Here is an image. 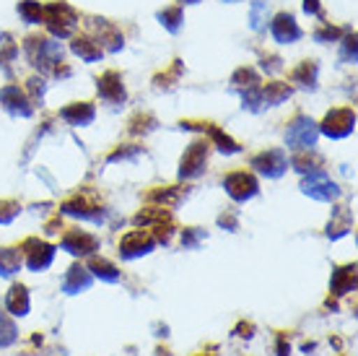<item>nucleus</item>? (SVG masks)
I'll use <instances>...</instances> for the list:
<instances>
[{
	"instance_id": "f257e3e1",
	"label": "nucleus",
	"mask_w": 358,
	"mask_h": 356,
	"mask_svg": "<svg viewBox=\"0 0 358 356\" xmlns=\"http://www.w3.org/2000/svg\"><path fill=\"white\" fill-rule=\"evenodd\" d=\"M45 21L55 36H71L78 16H76V11L68 3H52V6L45 8Z\"/></svg>"
},
{
	"instance_id": "f03ea898",
	"label": "nucleus",
	"mask_w": 358,
	"mask_h": 356,
	"mask_svg": "<svg viewBox=\"0 0 358 356\" xmlns=\"http://www.w3.org/2000/svg\"><path fill=\"white\" fill-rule=\"evenodd\" d=\"M317 135H320L317 125H314L312 120H306V117H299V120H296V123H291V128H288L286 141H288V146H291V149L309 151L314 143H317Z\"/></svg>"
},
{
	"instance_id": "7ed1b4c3",
	"label": "nucleus",
	"mask_w": 358,
	"mask_h": 356,
	"mask_svg": "<svg viewBox=\"0 0 358 356\" xmlns=\"http://www.w3.org/2000/svg\"><path fill=\"white\" fill-rule=\"evenodd\" d=\"M304 193L312 196L314 200H324V203H327V200H335V198L341 196L338 185H335L332 179H327V174H324L322 170L312 172V174L304 179Z\"/></svg>"
},
{
	"instance_id": "20e7f679",
	"label": "nucleus",
	"mask_w": 358,
	"mask_h": 356,
	"mask_svg": "<svg viewBox=\"0 0 358 356\" xmlns=\"http://www.w3.org/2000/svg\"><path fill=\"white\" fill-rule=\"evenodd\" d=\"M353 123H356V115L350 109H332L330 115L324 117L322 133L330 138H343L353 130Z\"/></svg>"
},
{
	"instance_id": "39448f33",
	"label": "nucleus",
	"mask_w": 358,
	"mask_h": 356,
	"mask_svg": "<svg viewBox=\"0 0 358 356\" xmlns=\"http://www.w3.org/2000/svg\"><path fill=\"white\" fill-rule=\"evenodd\" d=\"M208 161V146L206 143H192L187 149V153L182 156V170H179V174L182 177H197L200 172H203V167H206Z\"/></svg>"
},
{
	"instance_id": "423d86ee",
	"label": "nucleus",
	"mask_w": 358,
	"mask_h": 356,
	"mask_svg": "<svg viewBox=\"0 0 358 356\" xmlns=\"http://www.w3.org/2000/svg\"><path fill=\"white\" fill-rule=\"evenodd\" d=\"M226 190H229V196L234 200H247V198H252L257 193V182L247 172H236V174L226 177Z\"/></svg>"
},
{
	"instance_id": "0eeeda50",
	"label": "nucleus",
	"mask_w": 358,
	"mask_h": 356,
	"mask_svg": "<svg viewBox=\"0 0 358 356\" xmlns=\"http://www.w3.org/2000/svg\"><path fill=\"white\" fill-rule=\"evenodd\" d=\"M153 247V240L143 229H138V232H130L122 240L120 245V252H122V258H138V255H145V252H151Z\"/></svg>"
},
{
	"instance_id": "6e6552de",
	"label": "nucleus",
	"mask_w": 358,
	"mask_h": 356,
	"mask_svg": "<svg viewBox=\"0 0 358 356\" xmlns=\"http://www.w3.org/2000/svg\"><path fill=\"white\" fill-rule=\"evenodd\" d=\"M255 170L262 172V174H268V177H280L283 172H286L288 161L286 156L280 151H268V153H260V156H255Z\"/></svg>"
},
{
	"instance_id": "1a4fd4ad",
	"label": "nucleus",
	"mask_w": 358,
	"mask_h": 356,
	"mask_svg": "<svg viewBox=\"0 0 358 356\" xmlns=\"http://www.w3.org/2000/svg\"><path fill=\"white\" fill-rule=\"evenodd\" d=\"M27 266L31 271H45L55 258V249L45 242H36V240H29L27 242Z\"/></svg>"
},
{
	"instance_id": "9d476101",
	"label": "nucleus",
	"mask_w": 358,
	"mask_h": 356,
	"mask_svg": "<svg viewBox=\"0 0 358 356\" xmlns=\"http://www.w3.org/2000/svg\"><path fill=\"white\" fill-rule=\"evenodd\" d=\"M0 102L6 104V109H10L13 115H21L27 117L31 112L29 107V99L24 97V91L18 89V86H6V89H0Z\"/></svg>"
},
{
	"instance_id": "9b49d317",
	"label": "nucleus",
	"mask_w": 358,
	"mask_h": 356,
	"mask_svg": "<svg viewBox=\"0 0 358 356\" xmlns=\"http://www.w3.org/2000/svg\"><path fill=\"white\" fill-rule=\"evenodd\" d=\"M273 36H275L278 42H294V39H299L301 36V29H299V24L294 21V16H288V13H280V16L273 21Z\"/></svg>"
},
{
	"instance_id": "f8f14e48",
	"label": "nucleus",
	"mask_w": 358,
	"mask_h": 356,
	"mask_svg": "<svg viewBox=\"0 0 358 356\" xmlns=\"http://www.w3.org/2000/svg\"><path fill=\"white\" fill-rule=\"evenodd\" d=\"M99 94L107 99V102H122L125 99V89H122L120 73L109 71L107 76H101L99 78Z\"/></svg>"
},
{
	"instance_id": "ddd939ff",
	"label": "nucleus",
	"mask_w": 358,
	"mask_h": 356,
	"mask_svg": "<svg viewBox=\"0 0 358 356\" xmlns=\"http://www.w3.org/2000/svg\"><path fill=\"white\" fill-rule=\"evenodd\" d=\"M63 247L73 255H91L96 249V240L86 232H73L63 240Z\"/></svg>"
},
{
	"instance_id": "4468645a",
	"label": "nucleus",
	"mask_w": 358,
	"mask_h": 356,
	"mask_svg": "<svg viewBox=\"0 0 358 356\" xmlns=\"http://www.w3.org/2000/svg\"><path fill=\"white\" fill-rule=\"evenodd\" d=\"M291 97V89H288L286 83H278V81H273V83H268L265 89L260 91V104H268V107H273V104H280L283 99Z\"/></svg>"
},
{
	"instance_id": "2eb2a0df",
	"label": "nucleus",
	"mask_w": 358,
	"mask_h": 356,
	"mask_svg": "<svg viewBox=\"0 0 358 356\" xmlns=\"http://www.w3.org/2000/svg\"><path fill=\"white\" fill-rule=\"evenodd\" d=\"M6 304H8V312L10 315H16V317H21V315H27L29 312V294L24 286H13L8 292V299H6Z\"/></svg>"
},
{
	"instance_id": "dca6fc26",
	"label": "nucleus",
	"mask_w": 358,
	"mask_h": 356,
	"mask_svg": "<svg viewBox=\"0 0 358 356\" xmlns=\"http://www.w3.org/2000/svg\"><path fill=\"white\" fill-rule=\"evenodd\" d=\"M73 53L76 55H81L83 60H89V62H94V60H99L101 57V45H99L96 39H89V36H83V39H76L73 42Z\"/></svg>"
},
{
	"instance_id": "f3484780",
	"label": "nucleus",
	"mask_w": 358,
	"mask_h": 356,
	"mask_svg": "<svg viewBox=\"0 0 358 356\" xmlns=\"http://www.w3.org/2000/svg\"><path fill=\"white\" fill-rule=\"evenodd\" d=\"M89 286H91L89 271H83V268H71V273H68V278H65V292H68V294H76V292L89 289Z\"/></svg>"
},
{
	"instance_id": "a211bd4d",
	"label": "nucleus",
	"mask_w": 358,
	"mask_h": 356,
	"mask_svg": "<svg viewBox=\"0 0 358 356\" xmlns=\"http://www.w3.org/2000/svg\"><path fill=\"white\" fill-rule=\"evenodd\" d=\"M63 117L73 125H89L94 120V107L91 104H73V107L63 109Z\"/></svg>"
},
{
	"instance_id": "6ab92c4d",
	"label": "nucleus",
	"mask_w": 358,
	"mask_h": 356,
	"mask_svg": "<svg viewBox=\"0 0 358 356\" xmlns=\"http://www.w3.org/2000/svg\"><path fill=\"white\" fill-rule=\"evenodd\" d=\"M21 268V255L16 249H0V276H10Z\"/></svg>"
},
{
	"instance_id": "aec40b11",
	"label": "nucleus",
	"mask_w": 358,
	"mask_h": 356,
	"mask_svg": "<svg viewBox=\"0 0 358 356\" xmlns=\"http://www.w3.org/2000/svg\"><path fill=\"white\" fill-rule=\"evenodd\" d=\"M291 78H294L296 83H301V86H314V81H317V65H314V62H301Z\"/></svg>"
},
{
	"instance_id": "412c9836",
	"label": "nucleus",
	"mask_w": 358,
	"mask_h": 356,
	"mask_svg": "<svg viewBox=\"0 0 358 356\" xmlns=\"http://www.w3.org/2000/svg\"><path fill=\"white\" fill-rule=\"evenodd\" d=\"M332 286H335V292H338V294L350 292V289H353V266L341 268V271L335 273V278H332Z\"/></svg>"
},
{
	"instance_id": "4be33fe9",
	"label": "nucleus",
	"mask_w": 358,
	"mask_h": 356,
	"mask_svg": "<svg viewBox=\"0 0 358 356\" xmlns=\"http://www.w3.org/2000/svg\"><path fill=\"white\" fill-rule=\"evenodd\" d=\"M13 341H16V328H13V322L0 312V348L10 346Z\"/></svg>"
},
{
	"instance_id": "5701e85b",
	"label": "nucleus",
	"mask_w": 358,
	"mask_h": 356,
	"mask_svg": "<svg viewBox=\"0 0 358 356\" xmlns=\"http://www.w3.org/2000/svg\"><path fill=\"white\" fill-rule=\"evenodd\" d=\"M18 11H21V16L27 18L29 24H39V18H42V6H39V3H31V0H24V3L18 6Z\"/></svg>"
},
{
	"instance_id": "b1692460",
	"label": "nucleus",
	"mask_w": 358,
	"mask_h": 356,
	"mask_svg": "<svg viewBox=\"0 0 358 356\" xmlns=\"http://www.w3.org/2000/svg\"><path fill=\"white\" fill-rule=\"evenodd\" d=\"M159 18H162V24L169 29V32H177L179 21H182V11H179V8H166V11H162V13H159Z\"/></svg>"
},
{
	"instance_id": "393cba45",
	"label": "nucleus",
	"mask_w": 358,
	"mask_h": 356,
	"mask_svg": "<svg viewBox=\"0 0 358 356\" xmlns=\"http://www.w3.org/2000/svg\"><path fill=\"white\" fill-rule=\"evenodd\" d=\"M91 268H94V273H96V276H101L104 281H117V278H120V273L115 271V266H109L107 260H96Z\"/></svg>"
},
{
	"instance_id": "a878e982",
	"label": "nucleus",
	"mask_w": 358,
	"mask_h": 356,
	"mask_svg": "<svg viewBox=\"0 0 358 356\" xmlns=\"http://www.w3.org/2000/svg\"><path fill=\"white\" fill-rule=\"evenodd\" d=\"M265 21H268V3H255L252 6V27L255 29H262L265 27Z\"/></svg>"
},
{
	"instance_id": "bb28decb",
	"label": "nucleus",
	"mask_w": 358,
	"mask_h": 356,
	"mask_svg": "<svg viewBox=\"0 0 358 356\" xmlns=\"http://www.w3.org/2000/svg\"><path fill=\"white\" fill-rule=\"evenodd\" d=\"M210 138H213V141L218 143V149H221V151H229V153L236 151V143H234L231 138H229V135L221 133L218 128H210Z\"/></svg>"
},
{
	"instance_id": "cd10ccee",
	"label": "nucleus",
	"mask_w": 358,
	"mask_h": 356,
	"mask_svg": "<svg viewBox=\"0 0 358 356\" xmlns=\"http://www.w3.org/2000/svg\"><path fill=\"white\" fill-rule=\"evenodd\" d=\"M6 208V203H0V224H8L13 216L18 214V205H13V208H8V211H3Z\"/></svg>"
},
{
	"instance_id": "c85d7f7f",
	"label": "nucleus",
	"mask_w": 358,
	"mask_h": 356,
	"mask_svg": "<svg viewBox=\"0 0 358 356\" xmlns=\"http://www.w3.org/2000/svg\"><path fill=\"white\" fill-rule=\"evenodd\" d=\"M200 237H203V232H185L182 242H185V247H192V245H197V242H200Z\"/></svg>"
},
{
	"instance_id": "c756f323",
	"label": "nucleus",
	"mask_w": 358,
	"mask_h": 356,
	"mask_svg": "<svg viewBox=\"0 0 358 356\" xmlns=\"http://www.w3.org/2000/svg\"><path fill=\"white\" fill-rule=\"evenodd\" d=\"M341 32L338 29H322V32H317V39H330V36H338Z\"/></svg>"
},
{
	"instance_id": "7c9ffc66",
	"label": "nucleus",
	"mask_w": 358,
	"mask_h": 356,
	"mask_svg": "<svg viewBox=\"0 0 358 356\" xmlns=\"http://www.w3.org/2000/svg\"><path fill=\"white\" fill-rule=\"evenodd\" d=\"M304 11L306 13H320V3L317 0H304Z\"/></svg>"
},
{
	"instance_id": "2f4dec72",
	"label": "nucleus",
	"mask_w": 358,
	"mask_h": 356,
	"mask_svg": "<svg viewBox=\"0 0 358 356\" xmlns=\"http://www.w3.org/2000/svg\"><path fill=\"white\" fill-rule=\"evenodd\" d=\"M182 3H197V0H182Z\"/></svg>"
},
{
	"instance_id": "473e14b6",
	"label": "nucleus",
	"mask_w": 358,
	"mask_h": 356,
	"mask_svg": "<svg viewBox=\"0 0 358 356\" xmlns=\"http://www.w3.org/2000/svg\"><path fill=\"white\" fill-rule=\"evenodd\" d=\"M231 3H234V0H231Z\"/></svg>"
}]
</instances>
